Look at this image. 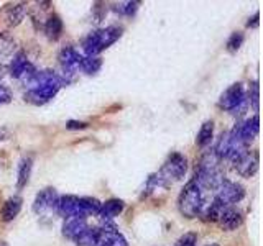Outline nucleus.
I'll return each mask as SVG.
<instances>
[{
  "instance_id": "f257e3e1",
  "label": "nucleus",
  "mask_w": 263,
  "mask_h": 246,
  "mask_svg": "<svg viewBox=\"0 0 263 246\" xmlns=\"http://www.w3.org/2000/svg\"><path fill=\"white\" fill-rule=\"evenodd\" d=\"M123 35V28L117 27V25H110V27L102 28L89 33V35L82 39V51L87 57H94L99 56L104 49H107L109 46H112L115 41H119Z\"/></svg>"
},
{
  "instance_id": "f03ea898",
  "label": "nucleus",
  "mask_w": 263,
  "mask_h": 246,
  "mask_svg": "<svg viewBox=\"0 0 263 246\" xmlns=\"http://www.w3.org/2000/svg\"><path fill=\"white\" fill-rule=\"evenodd\" d=\"M202 209H204L202 189L197 186L194 179H191L178 197V210L186 218H196L202 213Z\"/></svg>"
},
{
  "instance_id": "7ed1b4c3",
  "label": "nucleus",
  "mask_w": 263,
  "mask_h": 246,
  "mask_svg": "<svg viewBox=\"0 0 263 246\" xmlns=\"http://www.w3.org/2000/svg\"><path fill=\"white\" fill-rule=\"evenodd\" d=\"M186 171H187V158L183 153L175 151L168 156L166 161L163 162L160 172H156V174H158L163 186L168 187L171 182H175V180L183 179Z\"/></svg>"
},
{
  "instance_id": "20e7f679",
  "label": "nucleus",
  "mask_w": 263,
  "mask_h": 246,
  "mask_svg": "<svg viewBox=\"0 0 263 246\" xmlns=\"http://www.w3.org/2000/svg\"><path fill=\"white\" fill-rule=\"evenodd\" d=\"M245 197V187L238 182L229 179H222L220 184L214 191V202L219 203L220 207H235L238 202H242Z\"/></svg>"
},
{
  "instance_id": "39448f33",
  "label": "nucleus",
  "mask_w": 263,
  "mask_h": 246,
  "mask_svg": "<svg viewBox=\"0 0 263 246\" xmlns=\"http://www.w3.org/2000/svg\"><path fill=\"white\" fill-rule=\"evenodd\" d=\"M63 86H64L63 77L58 74V77L49 79L43 82V84H40L38 87L28 90V92L25 94V100L33 105H45L46 102H49L51 98L56 97V94L60 92V89Z\"/></svg>"
},
{
  "instance_id": "423d86ee",
  "label": "nucleus",
  "mask_w": 263,
  "mask_h": 246,
  "mask_svg": "<svg viewBox=\"0 0 263 246\" xmlns=\"http://www.w3.org/2000/svg\"><path fill=\"white\" fill-rule=\"evenodd\" d=\"M245 105H247V92L242 82H235V84L227 87L219 98V109L226 112L237 113V110L243 109Z\"/></svg>"
},
{
  "instance_id": "0eeeda50",
  "label": "nucleus",
  "mask_w": 263,
  "mask_h": 246,
  "mask_svg": "<svg viewBox=\"0 0 263 246\" xmlns=\"http://www.w3.org/2000/svg\"><path fill=\"white\" fill-rule=\"evenodd\" d=\"M58 59H60L61 69H63V72L60 74V76L63 77V82L68 84V82L71 80L69 76L76 74L81 69V63H82V59H84V56L79 54L78 49H74L72 46H66L61 49L60 54H58Z\"/></svg>"
},
{
  "instance_id": "6e6552de",
  "label": "nucleus",
  "mask_w": 263,
  "mask_h": 246,
  "mask_svg": "<svg viewBox=\"0 0 263 246\" xmlns=\"http://www.w3.org/2000/svg\"><path fill=\"white\" fill-rule=\"evenodd\" d=\"M232 164H234V169L240 174L242 177H253L257 174L258 171V164H260V156H258V151H243L238 156L232 159Z\"/></svg>"
},
{
  "instance_id": "1a4fd4ad",
  "label": "nucleus",
  "mask_w": 263,
  "mask_h": 246,
  "mask_svg": "<svg viewBox=\"0 0 263 246\" xmlns=\"http://www.w3.org/2000/svg\"><path fill=\"white\" fill-rule=\"evenodd\" d=\"M58 199H60V195H58V192L53 187L43 189V191H40L36 194L35 200H33V212L36 215H45V213H49L53 210L56 212Z\"/></svg>"
},
{
  "instance_id": "9d476101",
  "label": "nucleus",
  "mask_w": 263,
  "mask_h": 246,
  "mask_svg": "<svg viewBox=\"0 0 263 246\" xmlns=\"http://www.w3.org/2000/svg\"><path fill=\"white\" fill-rule=\"evenodd\" d=\"M35 71H36V68L28 61L27 54L23 51H18L16 54H13L12 61H10V76L13 79L27 80Z\"/></svg>"
},
{
  "instance_id": "9b49d317",
  "label": "nucleus",
  "mask_w": 263,
  "mask_h": 246,
  "mask_svg": "<svg viewBox=\"0 0 263 246\" xmlns=\"http://www.w3.org/2000/svg\"><path fill=\"white\" fill-rule=\"evenodd\" d=\"M56 213L60 217H63L64 220L71 217H84V213H82V209H81L79 197L76 195H61L56 203Z\"/></svg>"
},
{
  "instance_id": "f8f14e48",
  "label": "nucleus",
  "mask_w": 263,
  "mask_h": 246,
  "mask_svg": "<svg viewBox=\"0 0 263 246\" xmlns=\"http://www.w3.org/2000/svg\"><path fill=\"white\" fill-rule=\"evenodd\" d=\"M237 130H238V136H240L242 143L245 146H249L253 141V139L258 136V131H260V118H258V113H255L253 117L247 118L242 123H238Z\"/></svg>"
},
{
  "instance_id": "ddd939ff",
  "label": "nucleus",
  "mask_w": 263,
  "mask_h": 246,
  "mask_svg": "<svg viewBox=\"0 0 263 246\" xmlns=\"http://www.w3.org/2000/svg\"><path fill=\"white\" fill-rule=\"evenodd\" d=\"M217 223L226 230V232H234L240 228L243 223V213L235 207H226L220 212Z\"/></svg>"
},
{
  "instance_id": "4468645a",
  "label": "nucleus",
  "mask_w": 263,
  "mask_h": 246,
  "mask_svg": "<svg viewBox=\"0 0 263 246\" xmlns=\"http://www.w3.org/2000/svg\"><path fill=\"white\" fill-rule=\"evenodd\" d=\"M125 209V202L120 200V199H109L102 202L101 205V210H99L97 217L101 218L102 221H110L115 217H119L120 213Z\"/></svg>"
},
{
  "instance_id": "2eb2a0df",
  "label": "nucleus",
  "mask_w": 263,
  "mask_h": 246,
  "mask_svg": "<svg viewBox=\"0 0 263 246\" xmlns=\"http://www.w3.org/2000/svg\"><path fill=\"white\" fill-rule=\"evenodd\" d=\"M87 218L84 217H71V218H66L64 220V225H63V235L68 238V240H76V238L84 232L87 228Z\"/></svg>"
},
{
  "instance_id": "dca6fc26",
  "label": "nucleus",
  "mask_w": 263,
  "mask_h": 246,
  "mask_svg": "<svg viewBox=\"0 0 263 246\" xmlns=\"http://www.w3.org/2000/svg\"><path fill=\"white\" fill-rule=\"evenodd\" d=\"M31 169H33V158L30 156H25L18 162V171H16V189L22 191V189L27 187L31 177Z\"/></svg>"
},
{
  "instance_id": "f3484780",
  "label": "nucleus",
  "mask_w": 263,
  "mask_h": 246,
  "mask_svg": "<svg viewBox=\"0 0 263 246\" xmlns=\"http://www.w3.org/2000/svg\"><path fill=\"white\" fill-rule=\"evenodd\" d=\"M45 35L49 41H58L63 35V20L60 15H49L45 22Z\"/></svg>"
},
{
  "instance_id": "a211bd4d",
  "label": "nucleus",
  "mask_w": 263,
  "mask_h": 246,
  "mask_svg": "<svg viewBox=\"0 0 263 246\" xmlns=\"http://www.w3.org/2000/svg\"><path fill=\"white\" fill-rule=\"evenodd\" d=\"M23 207V199L20 195H13L10 197L2 207V220L4 221H12L18 217V213L22 212Z\"/></svg>"
},
{
  "instance_id": "6ab92c4d",
  "label": "nucleus",
  "mask_w": 263,
  "mask_h": 246,
  "mask_svg": "<svg viewBox=\"0 0 263 246\" xmlns=\"http://www.w3.org/2000/svg\"><path fill=\"white\" fill-rule=\"evenodd\" d=\"M27 12H28V5L27 4H16V5H12L10 8L7 10V25L8 27H16V25H20L25 16H27Z\"/></svg>"
},
{
  "instance_id": "aec40b11",
  "label": "nucleus",
  "mask_w": 263,
  "mask_h": 246,
  "mask_svg": "<svg viewBox=\"0 0 263 246\" xmlns=\"http://www.w3.org/2000/svg\"><path fill=\"white\" fill-rule=\"evenodd\" d=\"M214 138V121L212 120H205L199 131H197V136H196V145L199 148H205L209 146L211 141Z\"/></svg>"
},
{
  "instance_id": "412c9836",
  "label": "nucleus",
  "mask_w": 263,
  "mask_h": 246,
  "mask_svg": "<svg viewBox=\"0 0 263 246\" xmlns=\"http://www.w3.org/2000/svg\"><path fill=\"white\" fill-rule=\"evenodd\" d=\"M99 236H101V228L87 227L84 232L74 240V243H76V246H96Z\"/></svg>"
},
{
  "instance_id": "4be33fe9",
  "label": "nucleus",
  "mask_w": 263,
  "mask_h": 246,
  "mask_svg": "<svg viewBox=\"0 0 263 246\" xmlns=\"http://www.w3.org/2000/svg\"><path fill=\"white\" fill-rule=\"evenodd\" d=\"M79 202H81V209L86 218L89 215H97L102 205V202H99L94 197H79Z\"/></svg>"
},
{
  "instance_id": "5701e85b",
  "label": "nucleus",
  "mask_w": 263,
  "mask_h": 246,
  "mask_svg": "<svg viewBox=\"0 0 263 246\" xmlns=\"http://www.w3.org/2000/svg\"><path fill=\"white\" fill-rule=\"evenodd\" d=\"M102 68V59L99 56H94V57H87L84 56V59L81 63V69L84 74H89V76H92V74H97L99 69Z\"/></svg>"
},
{
  "instance_id": "b1692460",
  "label": "nucleus",
  "mask_w": 263,
  "mask_h": 246,
  "mask_svg": "<svg viewBox=\"0 0 263 246\" xmlns=\"http://www.w3.org/2000/svg\"><path fill=\"white\" fill-rule=\"evenodd\" d=\"M15 51V41L5 35L0 36V61H5L8 57H12Z\"/></svg>"
},
{
  "instance_id": "393cba45",
  "label": "nucleus",
  "mask_w": 263,
  "mask_h": 246,
  "mask_svg": "<svg viewBox=\"0 0 263 246\" xmlns=\"http://www.w3.org/2000/svg\"><path fill=\"white\" fill-rule=\"evenodd\" d=\"M243 41H245V35H243V33H242V31H234L232 35L229 36L227 43H226L227 51H229V53H237L238 49L242 48Z\"/></svg>"
},
{
  "instance_id": "a878e982",
  "label": "nucleus",
  "mask_w": 263,
  "mask_h": 246,
  "mask_svg": "<svg viewBox=\"0 0 263 246\" xmlns=\"http://www.w3.org/2000/svg\"><path fill=\"white\" fill-rule=\"evenodd\" d=\"M247 102L252 105V109L255 113H258V104H260V87H258V80H253L250 87H249V98Z\"/></svg>"
},
{
  "instance_id": "bb28decb",
  "label": "nucleus",
  "mask_w": 263,
  "mask_h": 246,
  "mask_svg": "<svg viewBox=\"0 0 263 246\" xmlns=\"http://www.w3.org/2000/svg\"><path fill=\"white\" fill-rule=\"evenodd\" d=\"M138 7L140 2H123L115 5V12H119L120 15H125V16H134L138 12Z\"/></svg>"
},
{
  "instance_id": "cd10ccee",
  "label": "nucleus",
  "mask_w": 263,
  "mask_h": 246,
  "mask_svg": "<svg viewBox=\"0 0 263 246\" xmlns=\"http://www.w3.org/2000/svg\"><path fill=\"white\" fill-rule=\"evenodd\" d=\"M175 246H197V233H194V232L184 233V235L181 236L179 240L176 241Z\"/></svg>"
},
{
  "instance_id": "c85d7f7f",
  "label": "nucleus",
  "mask_w": 263,
  "mask_h": 246,
  "mask_svg": "<svg viewBox=\"0 0 263 246\" xmlns=\"http://www.w3.org/2000/svg\"><path fill=\"white\" fill-rule=\"evenodd\" d=\"M89 127V123L87 121H79V120H69V121H66V128L74 131V130H86Z\"/></svg>"
},
{
  "instance_id": "c756f323",
  "label": "nucleus",
  "mask_w": 263,
  "mask_h": 246,
  "mask_svg": "<svg viewBox=\"0 0 263 246\" xmlns=\"http://www.w3.org/2000/svg\"><path fill=\"white\" fill-rule=\"evenodd\" d=\"M12 100V94H10V90H8L5 86L0 84V105H5Z\"/></svg>"
},
{
  "instance_id": "7c9ffc66",
  "label": "nucleus",
  "mask_w": 263,
  "mask_h": 246,
  "mask_svg": "<svg viewBox=\"0 0 263 246\" xmlns=\"http://www.w3.org/2000/svg\"><path fill=\"white\" fill-rule=\"evenodd\" d=\"M258 25H260V12H255L249 22H247V28H258Z\"/></svg>"
},
{
  "instance_id": "2f4dec72",
  "label": "nucleus",
  "mask_w": 263,
  "mask_h": 246,
  "mask_svg": "<svg viewBox=\"0 0 263 246\" xmlns=\"http://www.w3.org/2000/svg\"><path fill=\"white\" fill-rule=\"evenodd\" d=\"M8 138H10V131L7 128H0V141H5Z\"/></svg>"
},
{
  "instance_id": "473e14b6",
  "label": "nucleus",
  "mask_w": 263,
  "mask_h": 246,
  "mask_svg": "<svg viewBox=\"0 0 263 246\" xmlns=\"http://www.w3.org/2000/svg\"><path fill=\"white\" fill-rule=\"evenodd\" d=\"M0 246H8V243L7 241H0Z\"/></svg>"
},
{
  "instance_id": "72a5a7b5",
  "label": "nucleus",
  "mask_w": 263,
  "mask_h": 246,
  "mask_svg": "<svg viewBox=\"0 0 263 246\" xmlns=\"http://www.w3.org/2000/svg\"><path fill=\"white\" fill-rule=\"evenodd\" d=\"M208 246H217V244H208Z\"/></svg>"
}]
</instances>
